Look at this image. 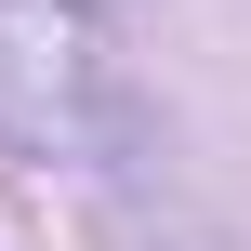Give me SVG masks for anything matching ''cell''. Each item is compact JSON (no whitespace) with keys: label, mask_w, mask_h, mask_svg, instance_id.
Wrapping results in <instances>:
<instances>
[{"label":"cell","mask_w":251,"mask_h":251,"mask_svg":"<svg viewBox=\"0 0 251 251\" xmlns=\"http://www.w3.org/2000/svg\"><path fill=\"white\" fill-rule=\"evenodd\" d=\"M132 146V93L79 0H0V172H93Z\"/></svg>","instance_id":"obj_1"},{"label":"cell","mask_w":251,"mask_h":251,"mask_svg":"<svg viewBox=\"0 0 251 251\" xmlns=\"http://www.w3.org/2000/svg\"><path fill=\"white\" fill-rule=\"evenodd\" d=\"M79 13H93V0H79Z\"/></svg>","instance_id":"obj_2"}]
</instances>
